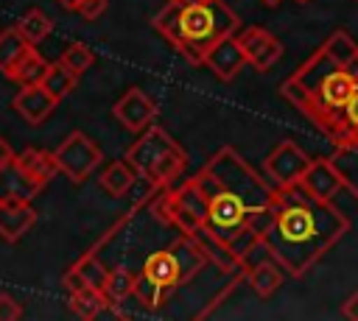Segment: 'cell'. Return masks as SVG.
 Masks as SVG:
<instances>
[{
	"mask_svg": "<svg viewBox=\"0 0 358 321\" xmlns=\"http://www.w3.org/2000/svg\"><path fill=\"white\" fill-rule=\"evenodd\" d=\"M355 56L358 42L344 28H338L280 84V95L333 145L352 142L347 103L358 92V78L350 73Z\"/></svg>",
	"mask_w": 358,
	"mask_h": 321,
	"instance_id": "obj_1",
	"label": "cell"
},
{
	"mask_svg": "<svg viewBox=\"0 0 358 321\" xmlns=\"http://www.w3.org/2000/svg\"><path fill=\"white\" fill-rule=\"evenodd\" d=\"M274 207L277 218L266 240L294 279L305 276L352 229L344 209L313 198L302 184L277 187Z\"/></svg>",
	"mask_w": 358,
	"mask_h": 321,
	"instance_id": "obj_2",
	"label": "cell"
},
{
	"mask_svg": "<svg viewBox=\"0 0 358 321\" xmlns=\"http://www.w3.org/2000/svg\"><path fill=\"white\" fill-rule=\"evenodd\" d=\"M238 31H241L238 14L229 6H224L221 0L185 6L182 8V36L176 42V50L190 64H204L210 47Z\"/></svg>",
	"mask_w": 358,
	"mask_h": 321,
	"instance_id": "obj_3",
	"label": "cell"
},
{
	"mask_svg": "<svg viewBox=\"0 0 358 321\" xmlns=\"http://www.w3.org/2000/svg\"><path fill=\"white\" fill-rule=\"evenodd\" d=\"M204 170L218 181L221 190L238 195L249 209H260V207L274 204L277 187L268 179H263L232 145L218 148L210 156V162L204 165Z\"/></svg>",
	"mask_w": 358,
	"mask_h": 321,
	"instance_id": "obj_4",
	"label": "cell"
},
{
	"mask_svg": "<svg viewBox=\"0 0 358 321\" xmlns=\"http://www.w3.org/2000/svg\"><path fill=\"white\" fill-rule=\"evenodd\" d=\"M59 173H64L70 181H84L103 159V151L95 140H90L84 131H70L62 145L53 151Z\"/></svg>",
	"mask_w": 358,
	"mask_h": 321,
	"instance_id": "obj_5",
	"label": "cell"
},
{
	"mask_svg": "<svg viewBox=\"0 0 358 321\" xmlns=\"http://www.w3.org/2000/svg\"><path fill=\"white\" fill-rule=\"evenodd\" d=\"M310 156L305 154L302 145H296L294 140H282L277 142L266 159H263V170L268 176V181L274 187H291V184H299V179L305 176V170L310 167Z\"/></svg>",
	"mask_w": 358,
	"mask_h": 321,
	"instance_id": "obj_6",
	"label": "cell"
},
{
	"mask_svg": "<svg viewBox=\"0 0 358 321\" xmlns=\"http://www.w3.org/2000/svg\"><path fill=\"white\" fill-rule=\"evenodd\" d=\"M299 184H302L313 198H319V201H324V204H333V207H338V209H341V198H344V195H352L350 187H347V181H344V176H341L338 167L330 162V156L313 159L310 167L305 170V176L299 179Z\"/></svg>",
	"mask_w": 358,
	"mask_h": 321,
	"instance_id": "obj_7",
	"label": "cell"
},
{
	"mask_svg": "<svg viewBox=\"0 0 358 321\" xmlns=\"http://www.w3.org/2000/svg\"><path fill=\"white\" fill-rule=\"evenodd\" d=\"M179 145H176V140L162 128V126H148L145 131H143V137L134 142V145H129V151H126V159L134 165V170L140 173V176H148L168 154H173Z\"/></svg>",
	"mask_w": 358,
	"mask_h": 321,
	"instance_id": "obj_8",
	"label": "cell"
},
{
	"mask_svg": "<svg viewBox=\"0 0 358 321\" xmlns=\"http://www.w3.org/2000/svg\"><path fill=\"white\" fill-rule=\"evenodd\" d=\"M238 42H241L249 64L257 73H268L280 61V56H282V42L268 28H260V25L238 31Z\"/></svg>",
	"mask_w": 358,
	"mask_h": 321,
	"instance_id": "obj_9",
	"label": "cell"
},
{
	"mask_svg": "<svg viewBox=\"0 0 358 321\" xmlns=\"http://www.w3.org/2000/svg\"><path fill=\"white\" fill-rule=\"evenodd\" d=\"M249 212H252V209H249L238 195L221 190V193H215V195L210 198L207 226H210L218 237L229 240L241 226H246V215H249Z\"/></svg>",
	"mask_w": 358,
	"mask_h": 321,
	"instance_id": "obj_10",
	"label": "cell"
},
{
	"mask_svg": "<svg viewBox=\"0 0 358 321\" xmlns=\"http://www.w3.org/2000/svg\"><path fill=\"white\" fill-rule=\"evenodd\" d=\"M115 120L129 128V131H145L151 126V120L157 117V103L143 92V89H129L115 106H112Z\"/></svg>",
	"mask_w": 358,
	"mask_h": 321,
	"instance_id": "obj_11",
	"label": "cell"
},
{
	"mask_svg": "<svg viewBox=\"0 0 358 321\" xmlns=\"http://www.w3.org/2000/svg\"><path fill=\"white\" fill-rule=\"evenodd\" d=\"M204 64L213 70L215 78H221V81H232V78L243 70V64H249V59H246L241 42H238V33L224 36L221 42H215V45L210 47Z\"/></svg>",
	"mask_w": 358,
	"mask_h": 321,
	"instance_id": "obj_12",
	"label": "cell"
},
{
	"mask_svg": "<svg viewBox=\"0 0 358 321\" xmlns=\"http://www.w3.org/2000/svg\"><path fill=\"white\" fill-rule=\"evenodd\" d=\"M45 184L34 179L17 159L0 167V201H34Z\"/></svg>",
	"mask_w": 358,
	"mask_h": 321,
	"instance_id": "obj_13",
	"label": "cell"
},
{
	"mask_svg": "<svg viewBox=\"0 0 358 321\" xmlns=\"http://www.w3.org/2000/svg\"><path fill=\"white\" fill-rule=\"evenodd\" d=\"M56 98L42 87V84H28V87H22L17 95H14V109H17V114L25 120V123H31V126H39L53 109H56Z\"/></svg>",
	"mask_w": 358,
	"mask_h": 321,
	"instance_id": "obj_14",
	"label": "cell"
},
{
	"mask_svg": "<svg viewBox=\"0 0 358 321\" xmlns=\"http://www.w3.org/2000/svg\"><path fill=\"white\" fill-rule=\"evenodd\" d=\"M190 237L201 246V251L207 254V260H210L215 268H221L224 274H238V271H241L238 254H235V251L229 248V243H227L224 237H218L207 223H201Z\"/></svg>",
	"mask_w": 358,
	"mask_h": 321,
	"instance_id": "obj_15",
	"label": "cell"
},
{
	"mask_svg": "<svg viewBox=\"0 0 358 321\" xmlns=\"http://www.w3.org/2000/svg\"><path fill=\"white\" fill-rule=\"evenodd\" d=\"M36 223V212L31 201H0V237L6 243H17Z\"/></svg>",
	"mask_w": 358,
	"mask_h": 321,
	"instance_id": "obj_16",
	"label": "cell"
},
{
	"mask_svg": "<svg viewBox=\"0 0 358 321\" xmlns=\"http://www.w3.org/2000/svg\"><path fill=\"white\" fill-rule=\"evenodd\" d=\"M285 274H288V271L280 265V260L271 257V260H263V262H257L255 268H249V271H246V282H249V288H252L257 296L268 299V296H274V293L282 288Z\"/></svg>",
	"mask_w": 358,
	"mask_h": 321,
	"instance_id": "obj_17",
	"label": "cell"
},
{
	"mask_svg": "<svg viewBox=\"0 0 358 321\" xmlns=\"http://www.w3.org/2000/svg\"><path fill=\"white\" fill-rule=\"evenodd\" d=\"M171 251H173V257H176V265H179V285L182 282H187V279H193L210 260H207V254L201 251V246L190 237V234H182L173 246H171Z\"/></svg>",
	"mask_w": 358,
	"mask_h": 321,
	"instance_id": "obj_18",
	"label": "cell"
},
{
	"mask_svg": "<svg viewBox=\"0 0 358 321\" xmlns=\"http://www.w3.org/2000/svg\"><path fill=\"white\" fill-rule=\"evenodd\" d=\"M143 274H145L148 279H154L157 285L168 288V290L179 285V265H176V257H173L171 248H168V251H154V254H148L145 262H143Z\"/></svg>",
	"mask_w": 358,
	"mask_h": 321,
	"instance_id": "obj_19",
	"label": "cell"
},
{
	"mask_svg": "<svg viewBox=\"0 0 358 321\" xmlns=\"http://www.w3.org/2000/svg\"><path fill=\"white\" fill-rule=\"evenodd\" d=\"M137 170H134V165L129 162V159H117V162H112L103 173H101V187L112 195V198H123L131 187H134V181H137Z\"/></svg>",
	"mask_w": 358,
	"mask_h": 321,
	"instance_id": "obj_20",
	"label": "cell"
},
{
	"mask_svg": "<svg viewBox=\"0 0 358 321\" xmlns=\"http://www.w3.org/2000/svg\"><path fill=\"white\" fill-rule=\"evenodd\" d=\"M48 61H45V56H39L36 53V47H28L25 50V56L6 73L14 84H20V87H28V84H42V78H45V73H48Z\"/></svg>",
	"mask_w": 358,
	"mask_h": 321,
	"instance_id": "obj_21",
	"label": "cell"
},
{
	"mask_svg": "<svg viewBox=\"0 0 358 321\" xmlns=\"http://www.w3.org/2000/svg\"><path fill=\"white\" fill-rule=\"evenodd\" d=\"M171 195H173L176 204H182L187 212H193L201 223H207V215H210V195L199 187L196 179H187L185 184H179L176 190H171Z\"/></svg>",
	"mask_w": 358,
	"mask_h": 321,
	"instance_id": "obj_22",
	"label": "cell"
},
{
	"mask_svg": "<svg viewBox=\"0 0 358 321\" xmlns=\"http://www.w3.org/2000/svg\"><path fill=\"white\" fill-rule=\"evenodd\" d=\"M34 179H39L42 184H48L56 173H59V165H56V156L48 154V151H39V148H25L22 154L14 156Z\"/></svg>",
	"mask_w": 358,
	"mask_h": 321,
	"instance_id": "obj_23",
	"label": "cell"
},
{
	"mask_svg": "<svg viewBox=\"0 0 358 321\" xmlns=\"http://www.w3.org/2000/svg\"><path fill=\"white\" fill-rule=\"evenodd\" d=\"M112 301L106 299V293L101 288H81L76 293H70V310L78 315V318H98L103 313V307H109Z\"/></svg>",
	"mask_w": 358,
	"mask_h": 321,
	"instance_id": "obj_24",
	"label": "cell"
},
{
	"mask_svg": "<svg viewBox=\"0 0 358 321\" xmlns=\"http://www.w3.org/2000/svg\"><path fill=\"white\" fill-rule=\"evenodd\" d=\"M330 162L338 167V173L344 176L352 198L358 201V142H350V145H336L333 154H330Z\"/></svg>",
	"mask_w": 358,
	"mask_h": 321,
	"instance_id": "obj_25",
	"label": "cell"
},
{
	"mask_svg": "<svg viewBox=\"0 0 358 321\" xmlns=\"http://www.w3.org/2000/svg\"><path fill=\"white\" fill-rule=\"evenodd\" d=\"M76 81H78V73H73L64 61H53V64L48 67L45 78H42V87H45L56 100H62V98H67V95L76 89Z\"/></svg>",
	"mask_w": 358,
	"mask_h": 321,
	"instance_id": "obj_26",
	"label": "cell"
},
{
	"mask_svg": "<svg viewBox=\"0 0 358 321\" xmlns=\"http://www.w3.org/2000/svg\"><path fill=\"white\" fill-rule=\"evenodd\" d=\"M28 47H34V45L20 33V28L3 31V33H0V73H8V70L25 56Z\"/></svg>",
	"mask_w": 358,
	"mask_h": 321,
	"instance_id": "obj_27",
	"label": "cell"
},
{
	"mask_svg": "<svg viewBox=\"0 0 358 321\" xmlns=\"http://www.w3.org/2000/svg\"><path fill=\"white\" fill-rule=\"evenodd\" d=\"M182 3H176V0H168L159 11H157V17L151 20L154 22V28L176 47V42H179V36H182Z\"/></svg>",
	"mask_w": 358,
	"mask_h": 321,
	"instance_id": "obj_28",
	"label": "cell"
},
{
	"mask_svg": "<svg viewBox=\"0 0 358 321\" xmlns=\"http://www.w3.org/2000/svg\"><path fill=\"white\" fill-rule=\"evenodd\" d=\"M17 28H20V33H22L31 45H39V42L53 31V22H50V17H48L42 8H31V11L17 22Z\"/></svg>",
	"mask_w": 358,
	"mask_h": 321,
	"instance_id": "obj_29",
	"label": "cell"
},
{
	"mask_svg": "<svg viewBox=\"0 0 358 321\" xmlns=\"http://www.w3.org/2000/svg\"><path fill=\"white\" fill-rule=\"evenodd\" d=\"M165 293H168V288H162V285H157L154 279H148L145 274H137V279H134V301H140L145 310H157V307H162V301H165Z\"/></svg>",
	"mask_w": 358,
	"mask_h": 321,
	"instance_id": "obj_30",
	"label": "cell"
},
{
	"mask_svg": "<svg viewBox=\"0 0 358 321\" xmlns=\"http://www.w3.org/2000/svg\"><path fill=\"white\" fill-rule=\"evenodd\" d=\"M134 274L131 271H126V268H112L109 271V279H106V285H103V293H106V299L112 301V304H117V301H123L126 296H131L134 293Z\"/></svg>",
	"mask_w": 358,
	"mask_h": 321,
	"instance_id": "obj_31",
	"label": "cell"
},
{
	"mask_svg": "<svg viewBox=\"0 0 358 321\" xmlns=\"http://www.w3.org/2000/svg\"><path fill=\"white\" fill-rule=\"evenodd\" d=\"M73 268L87 279V285H92V288H101V290H103V285H106V279H109V268H103V265H101V260L95 257V251H87L84 257H78Z\"/></svg>",
	"mask_w": 358,
	"mask_h": 321,
	"instance_id": "obj_32",
	"label": "cell"
},
{
	"mask_svg": "<svg viewBox=\"0 0 358 321\" xmlns=\"http://www.w3.org/2000/svg\"><path fill=\"white\" fill-rule=\"evenodd\" d=\"M59 61H64L73 73H84V70H90L92 67V61H95V53L84 45V42H73V45H67L64 50H62V56H59Z\"/></svg>",
	"mask_w": 358,
	"mask_h": 321,
	"instance_id": "obj_33",
	"label": "cell"
},
{
	"mask_svg": "<svg viewBox=\"0 0 358 321\" xmlns=\"http://www.w3.org/2000/svg\"><path fill=\"white\" fill-rule=\"evenodd\" d=\"M20 315H22L20 301L14 296H8V293H0V321H14Z\"/></svg>",
	"mask_w": 358,
	"mask_h": 321,
	"instance_id": "obj_34",
	"label": "cell"
},
{
	"mask_svg": "<svg viewBox=\"0 0 358 321\" xmlns=\"http://www.w3.org/2000/svg\"><path fill=\"white\" fill-rule=\"evenodd\" d=\"M103 8H106V0H81V3L76 6V11H78L84 20H98V17L103 14Z\"/></svg>",
	"mask_w": 358,
	"mask_h": 321,
	"instance_id": "obj_35",
	"label": "cell"
},
{
	"mask_svg": "<svg viewBox=\"0 0 358 321\" xmlns=\"http://www.w3.org/2000/svg\"><path fill=\"white\" fill-rule=\"evenodd\" d=\"M62 285L67 288V293H76V290H81V288H87V279L76 271V268H70L67 274H64V279H62Z\"/></svg>",
	"mask_w": 358,
	"mask_h": 321,
	"instance_id": "obj_36",
	"label": "cell"
},
{
	"mask_svg": "<svg viewBox=\"0 0 358 321\" xmlns=\"http://www.w3.org/2000/svg\"><path fill=\"white\" fill-rule=\"evenodd\" d=\"M341 315H344L347 321H358V288L344 299V304H341Z\"/></svg>",
	"mask_w": 358,
	"mask_h": 321,
	"instance_id": "obj_37",
	"label": "cell"
},
{
	"mask_svg": "<svg viewBox=\"0 0 358 321\" xmlns=\"http://www.w3.org/2000/svg\"><path fill=\"white\" fill-rule=\"evenodd\" d=\"M347 123H350V131H352V142H358V92L347 103Z\"/></svg>",
	"mask_w": 358,
	"mask_h": 321,
	"instance_id": "obj_38",
	"label": "cell"
},
{
	"mask_svg": "<svg viewBox=\"0 0 358 321\" xmlns=\"http://www.w3.org/2000/svg\"><path fill=\"white\" fill-rule=\"evenodd\" d=\"M14 156H17V154L11 151V145H8V142H6L3 137H0V167H3V165H8V162H11Z\"/></svg>",
	"mask_w": 358,
	"mask_h": 321,
	"instance_id": "obj_39",
	"label": "cell"
},
{
	"mask_svg": "<svg viewBox=\"0 0 358 321\" xmlns=\"http://www.w3.org/2000/svg\"><path fill=\"white\" fill-rule=\"evenodd\" d=\"M59 3H62V6H64V8H73V11H76V6H78V3H81V0H59Z\"/></svg>",
	"mask_w": 358,
	"mask_h": 321,
	"instance_id": "obj_40",
	"label": "cell"
},
{
	"mask_svg": "<svg viewBox=\"0 0 358 321\" xmlns=\"http://www.w3.org/2000/svg\"><path fill=\"white\" fill-rule=\"evenodd\" d=\"M176 3H182V6H196V3H207V0H176Z\"/></svg>",
	"mask_w": 358,
	"mask_h": 321,
	"instance_id": "obj_41",
	"label": "cell"
},
{
	"mask_svg": "<svg viewBox=\"0 0 358 321\" xmlns=\"http://www.w3.org/2000/svg\"><path fill=\"white\" fill-rule=\"evenodd\" d=\"M263 3H268V6H277V3H280V0H263Z\"/></svg>",
	"mask_w": 358,
	"mask_h": 321,
	"instance_id": "obj_42",
	"label": "cell"
},
{
	"mask_svg": "<svg viewBox=\"0 0 358 321\" xmlns=\"http://www.w3.org/2000/svg\"><path fill=\"white\" fill-rule=\"evenodd\" d=\"M296 3H310V0H296Z\"/></svg>",
	"mask_w": 358,
	"mask_h": 321,
	"instance_id": "obj_43",
	"label": "cell"
},
{
	"mask_svg": "<svg viewBox=\"0 0 358 321\" xmlns=\"http://www.w3.org/2000/svg\"><path fill=\"white\" fill-rule=\"evenodd\" d=\"M355 3H358V0H355Z\"/></svg>",
	"mask_w": 358,
	"mask_h": 321,
	"instance_id": "obj_44",
	"label": "cell"
}]
</instances>
